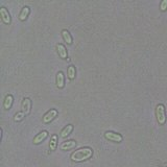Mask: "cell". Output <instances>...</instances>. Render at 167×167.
<instances>
[{"label":"cell","instance_id":"cell-1","mask_svg":"<svg viewBox=\"0 0 167 167\" xmlns=\"http://www.w3.org/2000/svg\"><path fill=\"white\" fill-rule=\"evenodd\" d=\"M93 156V149L91 147H82L75 150L71 155V160L73 162H83L90 159Z\"/></svg>","mask_w":167,"mask_h":167},{"label":"cell","instance_id":"cell-4","mask_svg":"<svg viewBox=\"0 0 167 167\" xmlns=\"http://www.w3.org/2000/svg\"><path fill=\"white\" fill-rule=\"evenodd\" d=\"M58 114H59L58 110H55V109H50L49 111H47V112L44 114L43 118H42V121H43L44 123H50L57 117Z\"/></svg>","mask_w":167,"mask_h":167},{"label":"cell","instance_id":"cell-11","mask_svg":"<svg viewBox=\"0 0 167 167\" xmlns=\"http://www.w3.org/2000/svg\"><path fill=\"white\" fill-rule=\"evenodd\" d=\"M13 102H14V97H13V95L7 94L3 100V109L4 110H10L13 105Z\"/></svg>","mask_w":167,"mask_h":167},{"label":"cell","instance_id":"cell-13","mask_svg":"<svg viewBox=\"0 0 167 167\" xmlns=\"http://www.w3.org/2000/svg\"><path fill=\"white\" fill-rule=\"evenodd\" d=\"M58 141H59V138H58L57 135H52L51 138H50L49 141V149L51 152H54L58 147Z\"/></svg>","mask_w":167,"mask_h":167},{"label":"cell","instance_id":"cell-7","mask_svg":"<svg viewBox=\"0 0 167 167\" xmlns=\"http://www.w3.org/2000/svg\"><path fill=\"white\" fill-rule=\"evenodd\" d=\"M47 137H48V132H47V131H42V132H40L39 134H37L36 136H34V140H33V143H34V144H36V145H38L42 141H44Z\"/></svg>","mask_w":167,"mask_h":167},{"label":"cell","instance_id":"cell-14","mask_svg":"<svg viewBox=\"0 0 167 167\" xmlns=\"http://www.w3.org/2000/svg\"><path fill=\"white\" fill-rule=\"evenodd\" d=\"M73 131V125L72 124H67L64 129L61 131V137L62 138H66L67 136H69Z\"/></svg>","mask_w":167,"mask_h":167},{"label":"cell","instance_id":"cell-9","mask_svg":"<svg viewBox=\"0 0 167 167\" xmlns=\"http://www.w3.org/2000/svg\"><path fill=\"white\" fill-rule=\"evenodd\" d=\"M76 146V141L74 140H68V141H65L61 144L60 148L62 150H69V149H72Z\"/></svg>","mask_w":167,"mask_h":167},{"label":"cell","instance_id":"cell-10","mask_svg":"<svg viewBox=\"0 0 167 167\" xmlns=\"http://www.w3.org/2000/svg\"><path fill=\"white\" fill-rule=\"evenodd\" d=\"M57 87L59 89H63L65 87V76L62 71L57 73Z\"/></svg>","mask_w":167,"mask_h":167},{"label":"cell","instance_id":"cell-3","mask_svg":"<svg viewBox=\"0 0 167 167\" xmlns=\"http://www.w3.org/2000/svg\"><path fill=\"white\" fill-rule=\"evenodd\" d=\"M105 138L109 141H112V142H116V143H120L122 142L123 137L121 136L120 134L115 133V132H105Z\"/></svg>","mask_w":167,"mask_h":167},{"label":"cell","instance_id":"cell-15","mask_svg":"<svg viewBox=\"0 0 167 167\" xmlns=\"http://www.w3.org/2000/svg\"><path fill=\"white\" fill-rule=\"evenodd\" d=\"M62 37H63V39H64V41H65L68 45L72 44V42H73L72 36H71L70 33H69L67 30H62Z\"/></svg>","mask_w":167,"mask_h":167},{"label":"cell","instance_id":"cell-16","mask_svg":"<svg viewBox=\"0 0 167 167\" xmlns=\"http://www.w3.org/2000/svg\"><path fill=\"white\" fill-rule=\"evenodd\" d=\"M67 75H68V78L70 79V81H73L74 78H75L76 76V68L75 66L73 65H70L67 69Z\"/></svg>","mask_w":167,"mask_h":167},{"label":"cell","instance_id":"cell-8","mask_svg":"<svg viewBox=\"0 0 167 167\" xmlns=\"http://www.w3.org/2000/svg\"><path fill=\"white\" fill-rule=\"evenodd\" d=\"M57 51H58V54H59V57L61 59L66 60L68 58V51H67V49H66L65 45H63L61 43L57 44Z\"/></svg>","mask_w":167,"mask_h":167},{"label":"cell","instance_id":"cell-5","mask_svg":"<svg viewBox=\"0 0 167 167\" xmlns=\"http://www.w3.org/2000/svg\"><path fill=\"white\" fill-rule=\"evenodd\" d=\"M0 17H1V20L3 21L4 24H10V22H12L9 10H7L5 6L0 7Z\"/></svg>","mask_w":167,"mask_h":167},{"label":"cell","instance_id":"cell-18","mask_svg":"<svg viewBox=\"0 0 167 167\" xmlns=\"http://www.w3.org/2000/svg\"><path fill=\"white\" fill-rule=\"evenodd\" d=\"M160 10H162V12H165L167 10V0H163L160 3Z\"/></svg>","mask_w":167,"mask_h":167},{"label":"cell","instance_id":"cell-12","mask_svg":"<svg viewBox=\"0 0 167 167\" xmlns=\"http://www.w3.org/2000/svg\"><path fill=\"white\" fill-rule=\"evenodd\" d=\"M30 14V6H23L22 10L19 13V20L20 21H25L27 19V17Z\"/></svg>","mask_w":167,"mask_h":167},{"label":"cell","instance_id":"cell-2","mask_svg":"<svg viewBox=\"0 0 167 167\" xmlns=\"http://www.w3.org/2000/svg\"><path fill=\"white\" fill-rule=\"evenodd\" d=\"M156 117L159 124H164L166 122V115H165V107L163 105H158L156 107Z\"/></svg>","mask_w":167,"mask_h":167},{"label":"cell","instance_id":"cell-6","mask_svg":"<svg viewBox=\"0 0 167 167\" xmlns=\"http://www.w3.org/2000/svg\"><path fill=\"white\" fill-rule=\"evenodd\" d=\"M21 111L25 114V115H28L30 114L31 111V99L28 98V97H24L22 100V103H21Z\"/></svg>","mask_w":167,"mask_h":167},{"label":"cell","instance_id":"cell-17","mask_svg":"<svg viewBox=\"0 0 167 167\" xmlns=\"http://www.w3.org/2000/svg\"><path fill=\"white\" fill-rule=\"evenodd\" d=\"M25 114L22 112V111H20V112H17L15 114V116H14V120L16 121V122H19V121H22L23 119H24L25 117Z\"/></svg>","mask_w":167,"mask_h":167}]
</instances>
